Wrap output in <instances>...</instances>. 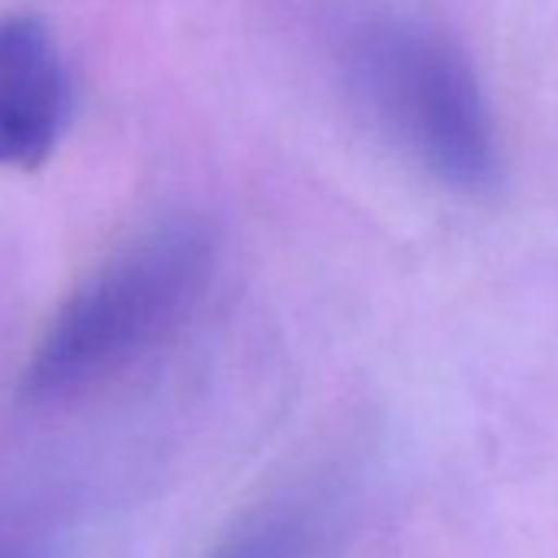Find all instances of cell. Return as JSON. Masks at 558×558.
Here are the masks:
<instances>
[{
	"label": "cell",
	"instance_id": "cell-1",
	"mask_svg": "<svg viewBox=\"0 0 558 558\" xmlns=\"http://www.w3.org/2000/svg\"><path fill=\"white\" fill-rule=\"evenodd\" d=\"M329 50L345 93L391 145L450 191H493V125L453 40L408 11L355 4L332 21Z\"/></svg>",
	"mask_w": 558,
	"mask_h": 558
},
{
	"label": "cell",
	"instance_id": "cell-2",
	"mask_svg": "<svg viewBox=\"0 0 558 558\" xmlns=\"http://www.w3.org/2000/svg\"><path fill=\"white\" fill-rule=\"evenodd\" d=\"M214 266V233L194 217H171L125 243L57 310L24 368L21 398L57 404L138 365L201 306Z\"/></svg>",
	"mask_w": 558,
	"mask_h": 558
},
{
	"label": "cell",
	"instance_id": "cell-3",
	"mask_svg": "<svg viewBox=\"0 0 558 558\" xmlns=\"http://www.w3.org/2000/svg\"><path fill=\"white\" fill-rule=\"evenodd\" d=\"M73 73L53 31L34 14L0 17V168L34 171L73 122Z\"/></svg>",
	"mask_w": 558,
	"mask_h": 558
},
{
	"label": "cell",
	"instance_id": "cell-4",
	"mask_svg": "<svg viewBox=\"0 0 558 558\" xmlns=\"http://www.w3.org/2000/svg\"><path fill=\"white\" fill-rule=\"evenodd\" d=\"M323 519L316 499L293 496L246 519L207 558H313Z\"/></svg>",
	"mask_w": 558,
	"mask_h": 558
},
{
	"label": "cell",
	"instance_id": "cell-5",
	"mask_svg": "<svg viewBox=\"0 0 558 558\" xmlns=\"http://www.w3.org/2000/svg\"><path fill=\"white\" fill-rule=\"evenodd\" d=\"M0 558H40V555L31 548H17V551H0Z\"/></svg>",
	"mask_w": 558,
	"mask_h": 558
}]
</instances>
